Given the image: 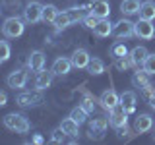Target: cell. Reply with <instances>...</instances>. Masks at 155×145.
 I'll return each mask as SVG.
<instances>
[{
  "label": "cell",
  "mask_w": 155,
  "mask_h": 145,
  "mask_svg": "<svg viewBox=\"0 0 155 145\" xmlns=\"http://www.w3.org/2000/svg\"><path fill=\"white\" fill-rule=\"evenodd\" d=\"M4 126L10 130V132H16V134H27L31 130V124L27 122V118L23 114H16V112H10L2 118Z\"/></svg>",
  "instance_id": "cell-1"
},
{
  "label": "cell",
  "mask_w": 155,
  "mask_h": 145,
  "mask_svg": "<svg viewBox=\"0 0 155 145\" xmlns=\"http://www.w3.org/2000/svg\"><path fill=\"white\" fill-rule=\"evenodd\" d=\"M23 29H25L23 19L18 18V16H12V18H8L6 21H4L2 33H4V37H8V39H16L19 35H23Z\"/></svg>",
  "instance_id": "cell-2"
},
{
  "label": "cell",
  "mask_w": 155,
  "mask_h": 145,
  "mask_svg": "<svg viewBox=\"0 0 155 145\" xmlns=\"http://www.w3.org/2000/svg\"><path fill=\"white\" fill-rule=\"evenodd\" d=\"M109 124L113 126V128H120V126L128 124V112L124 110V106L120 103L109 110Z\"/></svg>",
  "instance_id": "cell-3"
},
{
  "label": "cell",
  "mask_w": 155,
  "mask_h": 145,
  "mask_svg": "<svg viewBox=\"0 0 155 145\" xmlns=\"http://www.w3.org/2000/svg\"><path fill=\"white\" fill-rule=\"evenodd\" d=\"M134 35L140 37V39H145V41H151V39L155 37V29L151 25V21L140 18V21L134 23Z\"/></svg>",
  "instance_id": "cell-4"
},
{
  "label": "cell",
  "mask_w": 155,
  "mask_h": 145,
  "mask_svg": "<svg viewBox=\"0 0 155 145\" xmlns=\"http://www.w3.org/2000/svg\"><path fill=\"white\" fill-rule=\"evenodd\" d=\"M16 103L19 106H37L43 103V97L39 93V89L37 91H23V93H19L16 97Z\"/></svg>",
  "instance_id": "cell-5"
},
{
  "label": "cell",
  "mask_w": 155,
  "mask_h": 145,
  "mask_svg": "<svg viewBox=\"0 0 155 145\" xmlns=\"http://www.w3.org/2000/svg\"><path fill=\"white\" fill-rule=\"evenodd\" d=\"M113 35L116 39H126V37H132L134 35V23L130 19H118V21L113 25Z\"/></svg>",
  "instance_id": "cell-6"
},
{
  "label": "cell",
  "mask_w": 155,
  "mask_h": 145,
  "mask_svg": "<svg viewBox=\"0 0 155 145\" xmlns=\"http://www.w3.org/2000/svg\"><path fill=\"white\" fill-rule=\"evenodd\" d=\"M23 18L27 23H37L43 19V4L41 2H29L23 10Z\"/></svg>",
  "instance_id": "cell-7"
},
{
  "label": "cell",
  "mask_w": 155,
  "mask_h": 145,
  "mask_svg": "<svg viewBox=\"0 0 155 145\" xmlns=\"http://www.w3.org/2000/svg\"><path fill=\"white\" fill-rule=\"evenodd\" d=\"M6 83L12 89H23L27 83V72L25 70H14L12 74L6 77Z\"/></svg>",
  "instance_id": "cell-8"
},
{
  "label": "cell",
  "mask_w": 155,
  "mask_h": 145,
  "mask_svg": "<svg viewBox=\"0 0 155 145\" xmlns=\"http://www.w3.org/2000/svg\"><path fill=\"white\" fill-rule=\"evenodd\" d=\"M107 126H109V118H93L89 124V137L91 139H103Z\"/></svg>",
  "instance_id": "cell-9"
},
{
  "label": "cell",
  "mask_w": 155,
  "mask_h": 145,
  "mask_svg": "<svg viewBox=\"0 0 155 145\" xmlns=\"http://www.w3.org/2000/svg\"><path fill=\"white\" fill-rule=\"evenodd\" d=\"M70 60H72V66H74V68H78V70H84V68L89 66L91 56H89V52H87L85 48H76Z\"/></svg>",
  "instance_id": "cell-10"
},
{
  "label": "cell",
  "mask_w": 155,
  "mask_h": 145,
  "mask_svg": "<svg viewBox=\"0 0 155 145\" xmlns=\"http://www.w3.org/2000/svg\"><path fill=\"white\" fill-rule=\"evenodd\" d=\"M99 103H101V106H103V108L110 110L113 106H116V105L120 103V97L116 95L114 89H105L103 93H101V97H99Z\"/></svg>",
  "instance_id": "cell-11"
},
{
  "label": "cell",
  "mask_w": 155,
  "mask_h": 145,
  "mask_svg": "<svg viewBox=\"0 0 155 145\" xmlns=\"http://www.w3.org/2000/svg\"><path fill=\"white\" fill-rule=\"evenodd\" d=\"M72 68H74V66H72V60H70V58L58 56L56 60L52 62V68H51V70H52V74H54V76H66Z\"/></svg>",
  "instance_id": "cell-12"
},
{
  "label": "cell",
  "mask_w": 155,
  "mask_h": 145,
  "mask_svg": "<svg viewBox=\"0 0 155 145\" xmlns=\"http://www.w3.org/2000/svg\"><path fill=\"white\" fill-rule=\"evenodd\" d=\"M89 14H93V16H97L99 19L103 18H109L110 14V4L109 0H93V4H91V10Z\"/></svg>",
  "instance_id": "cell-13"
},
{
  "label": "cell",
  "mask_w": 155,
  "mask_h": 145,
  "mask_svg": "<svg viewBox=\"0 0 155 145\" xmlns=\"http://www.w3.org/2000/svg\"><path fill=\"white\" fill-rule=\"evenodd\" d=\"M147 54H149V52H147V48H145V47H136V48H132V50L128 52L132 66H138V68L143 66V62H145V58H147Z\"/></svg>",
  "instance_id": "cell-14"
},
{
  "label": "cell",
  "mask_w": 155,
  "mask_h": 145,
  "mask_svg": "<svg viewBox=\"0 0 155 145\" xmlns=\"http://www.w3.org/2000/svg\"><path fill=\"white\" fill-rule=\"evenodd\" d=\"M52 70L48 72V70H39L37 72V77H35V87L39 91H43V89H47V87H51V83H52Z\"/></svg>",
  "instance_id": "cell-15"
},
{
  "label": "cell",
  "mask_w": 155,
  "mask_h": 145,
  "mask_svg": "<svg viewBox=\"0 0 155 145\" xmlns=\"http://www.w3.org/2000/svg\"><path fill=\"white\" fill-rule=\"evenodd\" d=\"M27 66H29V70H33V72L43 70V68H45V54H43L41 50H33L27 58Z\"/></svg>",
  "instance_id": "cell-16"
},
{
  "label": "cell",
  "mask_w": 155,
  "mask_h": 145,
  "mask_svg": "<svg viewBox=\"0 0 155 145\" xmlns=\"http://www.w3.org/2000/svg\"><path fill=\"white\" fill-rule=\"evenodd\" d=\"M153 126V118L149 114H140L138 118L134 120V130L138 134H143V132H149Z\"/></svg>",
  "instance_id": "cell-17"
},
{
  "label": "cell",
  "mask_w": 155,
  "mask_h": 145,
  "mask_svg": "<svg viewBox=\"0 0 155 145\" xmlns=\"http://www.w3.org/2000/svg\"><path fill=\"white\" fill-rule=\"evenodd\" d=\"M93 33H95L97 37H109V35H113V25H110L109 18L99 19V21H97V25L93 27Z\"/></svg>",
  "instance_id": "cell-18"
},
{
  "label": "cell",
  "mask_w": 155,
  "mask_h": 145,
  "mask_svg": "<svg viewBox=\"0 0 155 145\" xmlns=\"http://www.w3.org/2000/svg\"><path fill=\"white\" fill-rule=\"evenodd\" d=\"M120 105L124 106L126 112H134L136 110V93L134 91H124L122 95H120Z\"/></svg>",
  "instance_id": "cell-19"
},
{
  "label": "cell",
  "mask_w": 155,
  "mask_h": 145,
  "mask_svg": "<svg viewBox=\"0 0 155 145\" xmlns=\"http://www.w3.org/2000/svg\"><path fill=\"white\" fill-rule=\"evenodd\" d=\"M138 14H140L142 19H149V21H153V19H155V2H153V0H145V2H142Z\"/></svg>",
  "instance_id": "cell-20"
},
{
  "label": "cell",
  "mask_w": 155,
  "mask_h": 145,
  "mask_svg": "<svg viewBox=\"0 0 155 145\" xmlns=\"http://www.w3.org/2000/svg\"><path fill=\"white\" fill-rule=\"evenodd\" d=\"M140 6H142L140 0H122L120 2V12L124 16H134V14L140 12Z\"/></svg>",
  "instance_id": "cell-21"
},
{
  "label": "cell",
  "mask_w": 155,
  "mask_h": 145,
  "mask_svg": "<svg viewBox=\"0 0 155 145\" xmlns=\"http://www.w3.org/2000/svg\"><path fill=\"white\" fill-rule=\"evenodd\" d=\"M60 128L64 130L66 135H72V137H76V135L80 134V132H78V130H80V124H78L72 116H68V118L62 120V122H60Z\"/></svg>",
  "instance_id": "cell-22"
},
{
  "label": "cell",
  "mask_w": 155,
  "mask_h": 145,
  "mask_svg": "<svg viewBox=\"0 0 155 145\" xmlns=\"http://www.w3.org/2000/svg\"><path fill=\"white\" fill-rule=\"evenodd\" d=\"M132 83H134V87H138V89H145V87L149 85V74L143 70H138L136 74L132 76Z\"/></svg>",
  "instance_id": "cell-23"
},
{
  "label": "cell",
  "mask_w": 155,
  "mask_h": 145,
  "mask_svg": "<svg viewBox=\"0 0 155 145\" xmlns=\"http://www.w3.org/2000/svg\"><path fill=\"white\" fill-rule=\"evenodd\" d=\"M52 25H54L56 31H62V29L70 27V25H72V18H70V14H68V12H58V16H56L54 21H52Z\"/></svg>",
  "instance_id": "cell-24"
},
{
  "label": "cell",
  "mask_w": 155,
  "mask_h": 145,
  "mask_svg": "<svg viewBox=\"0 0 155 145\" xmlns=\"http://www.w3.org/2000/svg\"><path fill=\"white\" fill-rule=\"evenodd\" d=\"M58 16V8L52 6V4H47V6H43V21L45 23H52Z\"/></svg>",
  "instance_id": "cell-25"
},
{
  "label": "cell",
  "mask_w": 155,
  "mask_h": 145,
  "mask_svg": "<svg viewBox=\"0 0 155 145\" xmlns=\"http://www.w3.org/2000/svg\"><path fill=\"white\" fill-rule=\"evenodd\" d=\"M87 70H89V74H91V76H99V74H103V72H105V64H103V60H99V58H91V60H89V66H87Z\"/></svg>",
  "instance_id": "cell-26"
},
{
  "label": "cell",
  "mask_w": 155,
  "mask_h": 145,
  "mask_svg": "<svg viewBox=\"0 0 155 145\" xmlns=\"http://www.w3.org/2000/svg\"><path fill=\"white\" fill-rule=\"evenodd\" d=\"M87 114H89V112H87V110H85L81 105H80V106H76V108H72V112H70V116L76 120L78 124H84L85 120H87Z\"/></svg>",
  "instance_id": "cell-27"
},
{
  "label": "cell",
  "mask_w": 155,
  "mask_h": 145,
  "mask_svg": "<svg viewBox=\"0 0 155 145\" xmlns=\"http://www.w3.org/2000/svg\"><path fill=\"white\" fill-rule=\"evenodd\" d=\"M110 54L114 56V60L116 58H122V56H128V48H126L124 43H114L113 48H110Z\"/></svg>",
  "instance_id": "cell-28"
},
{
  "label": "cell",
  "mask_w": 155,
  "mask_h": 145,
  "mask_svg": "<svg viewBox=\"0 0 155 145\" xmlns=\"http://www.w3.org/2000/svg\"><path fill=\"white\" fill-rule=\"evenodd\" d=\"M143 70L147 72L149 76H153L155 74V52H149L147 54V58H145V62H143Z\"/></svg>",
  "instance_id": "cell-29"
},
{
  "label": "cell",
  "mask_w": 155,
  "mask_h": 145,
  "mask_svg": "<svg viewBox=\"0 0 155 145\" xmlns=\"http://www.w3.org/2000/svg\"><path fill=\"white\" fill-rule=\"evenodd\" d=\"M64 137H66V134H64V130L58 126L56 130H52V135H51V139H52V143H62L64 141Z\"/></svg>",
  "instance_id": "cell-30"
},
{
  "label": "cell",
  "mask_w": 155,
  "mask_h": 145,
  "mask_svg": "<svg viewBox=\"0 0 155 145\" xmlns=\"http://www.w3.org/2000/svg\"><path fill=\"white\" fill-rule=\"evenodd\" d=\"M10 58V45L6 41H0V62H6Z\"/></svg>",
  "instance_id": "cell-31"
},
{
  "label": "cell",
  "mask_w": 155,
  "mask_h": 145,
  "mask_svg": "<svg viewBox=\"0 0 155 145\" xmlns=\"http://www.w3.org/2000/svg\"><path fill=\"white\" fill-rule=\"evenodd\" d=\"M130 66H132V62H130V56H122V58H116V68H118V70L126 72V70H128Z\"/></svg>",
  "instance_id": "cell-32"
},
{
  "label": "cell",
  "mask_w": 155,
  "mask_h": 145,
  "mask_svg": "<svg viewBox=\"0 0 155 145\" xmlns=\"http://www.w3.org/2000/svg\"><path fill=\"white\" fill-rule=\"evenodd\" d=\"M97 21H99V18H97V16H93V14H85V18H84V21H81V23H84L85 27L93 29L97 25Z\"/></svg>",
  "instance_id": "cell-33"
},
{
  "label": "cell",
  "mask_w": 155,
  "mask_h": 145,
  "mask_svg": "<svg viewBox=\"0 0 155 145\" xmlns=\"http://www.w3.org/2000/svg\"><path fill=\"white\" fill-rule=\"evenodd\" d=\"M81 106L87 110V112H93V97H91L89 93L84 95V101H81Z\"/></svg>",
  "instance_id": "cell-34"
},
{
  "label": "cell",
  "mask_w": 155,
  "mask_h": 145,
  "mask_svg": "<svg viewBox=\"0 0 155 145\" xmlns=\"http://www.w3.org/2000/svg\"><path fill=\"white\" fill-rule=\"evenodd\" d=\"M142 91H143V95L147 97V99H151V97H155V85H151V83H149L147 87H145V89H142Z\"/></svg>",
  "instance_id": "cell-35"
},
{
  "label": "cell",
  "mask_w": 155,
  "mask_h": 145,
  "mask_svg": "<svg viewBox=\"0 0 155 145\" xmlns=\"http://www.w3.org/2000/svg\"><path fill=\"white\" fill-rule=\"evenodd\" d=\"M6 103H8V95H6V91L0 89V106H4Z\"/></svg>",
  "instance_id": "cell-36"
},
{
  "label": "cell",
  "mask_w": 155,
  "mask_h": 145,
  "mask_svg": "<svg viewBox=\"0 0 155 145\" xmlns=\"http://www.w3.org/2000/svg\"><path fill=\"white\" fill-rule=\"evenodd\" d=\"M33 143H43V137L41 135H33Z\"/></svg>",
  "instance_id": "cell-37"
},
{
  "label": "cell",
  "mask_w": 155,
  "mask_h": 145,
  "mask_svg": "<svg viewBox=\"0 0 155 145\" xmlns=\"http://www.w3.org/2000/svg\"><path fill=\"white\" fill-rule=\"evenodd\" d=\"M149 105H151V108H155V97H151V99H149Z\"/></svg>",
  "instance_id": "cell-38"
},
{
  "label": "cell",
  "mask_w": 155,
  "mask_h": 145,
  "mask_svg": "<svg viewBox=\"0 0 155 145\" xmlns=\"http://www.w3.org/2000/svg\"><path fill=\"white\" fill-rule=\"evenodd\" d=\"M153 135H155V134H153Z\"/></svg>",
  "instance_id": "cell-39"
}]
</instances>
